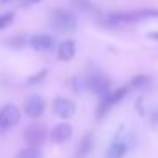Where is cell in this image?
<instances>
[{"label":"cell","mask_w":158,"mask_h":158,"mask_svg":"<svg viewBox=\"0 0 158 158\" xmlns=\"http://www.w3.org/2000/svg\"><path fill=\"white\" fill-rule=\"evenodd\" d=\"M41 0H24V5H29V4H38Z\"/></svg>","instance_id":"cell-19"},{"label":"cell","mask_w":158,"mask_h":158,"mask_svg":"<svg viewBox=\"0 0 158 158\" xmlns=\"http://www.w3.org/2000/svg\"><path fill=\"white\" fill-rule=\"evenodd\" d=\"M0 2H2V4H7V2H12V0H0Z\"/></svg>","instance_id":"cell-20"},{"label":"cell","mask_w":158,"mask_h":158,"mask_svg":"<svg viewBox=\"0 0 158 158\" xmlns=\"http://www.w3.org/2000/svg\"><path fill=\"white\" fill-rule=\"evenodd\" d=\"M14 158H43V153H41V150L36 148V146H27V148L19 151Z\"/></svg>","instance_id":"cell-13"},{"label":"cell","mask_w":158,"mask_h":158,"mask_svg":"<svg viewBox=\"0 0 158 158\" xmlns=\"http://www.w3.org/2000/svg\"><path fill=\"white\" fill-rule=\"evenodd\" d=\"M21 121V110L15 104H7L0 109V129L14 127Z\"/></svg>","instance_id":"cell-5"},{"label":"cell","mask_w":158,"mask_h":158,"mask_svg":"<svg viewBox=\"0 0 158 158\" xmlns=\"http://www.w3.org/2000/svg\"><path fill=\"white\" fill-rule=\"evenodd\" d=\"M92 148H94V138H92V134H87V136L83 138L82 141H80L75 158H85L87 155L92 151Z\"/></svg>","instance_id":"cell-12"},{"label":"cell","mask_w":158,"mask_h":158,"mask_svg":"<svg viewBox=\"0 0 158 158\" xmlns=\"http://www.w3.org/2000/svg\"><path fill=\"white\" fill-rule=\"evenodd\" d=\"M148 83H150V77H146V75H136L131 80V87L133 89H144V87H148Z\"/></svg>","instance_id":"cell-14"},{"label":"cell","mask_w":158,"mask_h":158,"mask_svg":"<svg viewBox=\"0 0 158 158\" xmlns=\"http://www.w3.org/2000/svg\"><path fill=\"white\" fill-rule=\"evenodd\" d=\"M148 36H150L151 39H156V41H158V31H155V32H150Z\"/></svg>","instance_id":"cell-18"},{"label":"cell","mask_w":158,"mask_h":158,"mask_svg":"<svg viewBox=\"0 0 158 158\" xmlns=\"http://www.w3.org/2000/svg\"><path fill=\"white\" fill-rule=\"evenodd\" d=\"M49 22H51V27L55 31L63 32V34L73 32L77 29V24H78L77 15L70 10H65V9H56V10H53Z\"/></svg>","instance_id":"cell-1"},{"label":"cell","mask_w":158,"mask_h":158,"mask_svg":"<svg viewBox=\"0 0 158 158\" xmlns=\"http://www.w3.org/2000/svg\"><path fill=\"white\" fill-rule=\"evenodd\" d=\"M48 138V129L39 123H32L24 129V141L29 146L39 148Z\"/></svg>","instance_id":"cell-4"},{"label":"cell","mask_w":158,"mask_h":158,"mask_svg":"<svg viewBox=\"0 0 158 158\" xmlns=\"http://www.w3.org/2000/svg\"><path fill=\"white\" fill-rule=\"evenodd\" d=\"M127 90H129L127 87H121V89L114 90V92H109L104 97H100V104H99V107H97V119H102V117L110 110V107L116 106L117 102H121V100L127 95Z\"/></svg>","instance_id":"cell-2"},{"label":"cell","mask_w":158,"mask_h":158,"mask_svg":"<svg viewBox=\"0 0 158 158\" xmlns=\"http://www.w3.org/2000/svg\"><path fill=\"white\" fill-rule=\"evenodd\" d=\"M77 55V44L73 39H65V41L60 43L58 46V60L61 61H70L73 60Z\"/></svg>","instance_id":"cell-10"},{"label":"cell","mask_w":158,"mask_h":158,"mask_svg":"<svg viewBox=\"0 0 158 158\" xmlns=\"http://www.w3.org/2000/svg\"><path fill=\"white\" fill-rule=\"evenodd\" d=\"M75 110H77L75 102L66 99V97H60V99H56L55 102H53V112L58 117H61V119L72 117L73 114H75Z\"/></svg>","instance_id":"cell-6"},{"label":"cell","mask_w":158,"mask_h":158,"mask_svg":"<svg viewBox=\"0 0 158 158\" xmlns=\"http://www.w3.org/2000/svg\"><path fill=\"white\" fill-rule=\"evenodd\" d=\"M46 75H48V72H46V70H43V72H39V73H36V75H32L31 78H27V83H38L39 80H43Z\"/></svg>","instance_id":"cell-17"},{"label":"cell","mask_w":158,"mask_h":158,"mask_svg":"<svg viewBox=\"0 0 158 158\" xmlns=\"http://www.w3.org/2000/svg\"><path fill=\"white\" fill-rule=\"evenodd\" d=\"M127 153V144L121 139H116L109 144L106 151V158H124Z\"/></svg>","instance_id":"cell-11"},{"label":"cell","mask_w":158,"mask_h":158,"mask_svg":"<svg viewBox=\"0 0 158 158\" xmlns=\"http://www.w3.org/2000/svg\"><path fill=\"white\" fill-rule=\"evenodd\" d=\"M44 109H46V102L43 100V97L39 95H31L24 104V110L29 117L32 119H38L44 114Z\"/></svg>","instance_id":"cell-7"},{"label":"cell","mask_w":158,"mask_h":158,"mask_svg":"<svg viewBox=\"0 0 158 158\" xmlns=\"http://www.w3.org/2000/svg\"><path fill=\"white\" fill-rule=\"evenodd\" d=\"M14 21V12H5V14H0V31L12 24Z\"/></svg>","instance_id":"cell-15"},{"label":"cell","mask_w":158,"mask_h":158,"mask_svg":"<svg viewBox=\"0 0 158 158\" xmlns=\"http://www.w3.org/2000/svg\"><path fill=\"white\" fill-rule=\"evenodd\" d=\"M72 134H73V129H72V126H70L68 123H60L51 129L49 138H51L53 143L61 144V143H66V141L72 138Z\"/></svg>","instance_id":"cell-8"},{"label":"cell","mask_w":158,"mask_h":158,"mask_svg":"<svg viewBox=\"0 0 158 158\" xmlns=\"http://www.w3.org/2000/svg\"><path fill=\"white\" fill-rule=\"evenodd\" d=\"M85 85L89 87L94 94H97L99 97H104L106 94L110 92V82H109V78H107V77H104L102 73L97 72V70H94V72L89 73Z\"/></svg>","instance_id":"cell-3"},{"label":"cell","mask_w":158,"mask_h":158,"mask_svg":"<svg viewBox=\"0 0 158 158\" xmlns=\"http://www.w3.org/2000/svg\"><path fill=\"white\" fill-rule=\"evenodd\" d=\"M156 17H158V12H156Z\"/></svg>","instance_id":"cell-21"},{"label":"cell","mask_w":158,"mask_h":158,"mask_svg":"<svg viewBox=\"0 0 158 158\" xmlns=\"http://www.w3.org/2000/svg\"><path fill=\"white\" fill-rule=\"evenodd\" d=\"M29 44L32 46V49H36V51L39 53H46L49 51V49L55 46V39H53V36L49 34H34L31 39H29Z\"/></svg>","instance_id":"cell-9"},{"label":"cell","mask_w":158,"mask_h":158,"mask_svg":"<svg viewBox=\"0 0 158 158\" xmlns=\"http://www.w3.org/2000/svg\"><path fill=\"white\" fill-rule=\"evenodd\" d=\"M73 4L80 10H94V5L90 4L89 0H73Z\"/></svg>","instance_id":"cell-16"}]
</instances>
